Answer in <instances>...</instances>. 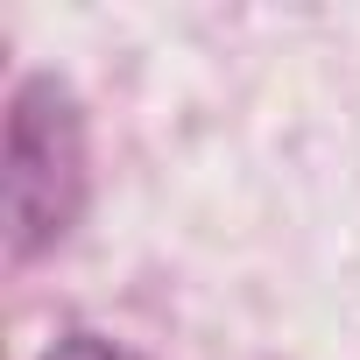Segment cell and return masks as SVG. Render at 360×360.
<instances>
[{
  "mask_svg": "<svg viewBox=\"0 0 360 360\" xmlns=\"http://www.w3.org/2000/svg\"><path fill=\"white\" fill-rule=\"evenodd\" d=\"M85 212V113L57 71H36L8 99V134H0V219H8V255L36 262L71 233Z\"/></svg>",
  "mask_w": 360,
  "mask_h": 360,
  "instance_id": "1",
  "label": "cell"
},
{
  "mask_svg": "<svg viewBox=\"0 0 360 360\" xmlns=\"http://www.w3.org/2000/svg\"><path fill=\"white\" fill-rule=\"evenodd\" d=\"M43 360H127L113 339H92V332H71V339H57Z\"/></svg>",
  "mask_w": 360,
  "mask_h": 360,
  "instance_id": "2",
  "label": "cell"
},
{
  "mask_svg": "<svg viewBox=\"0 0 360 360\" xmlns=\"http://www.w3.org/2000/svg\"><path fill=\"white\" fill-rule=\"evenodd\" d=\"M127 360H134V353H127Z\"/></svg>",
  "mask_w": 360,
  "mask_h": 360,
  "instance_id": "3",
  "label": "cell"
}]
</instances>
